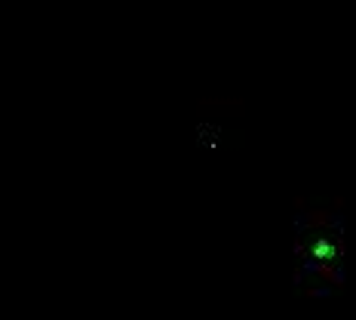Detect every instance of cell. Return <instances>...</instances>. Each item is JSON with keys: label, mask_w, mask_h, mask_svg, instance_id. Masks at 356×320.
Listing matches in <instances>:
<instances>
[{"label": "cell", "mask_w": 356, "mask_h": 320, "mask_svg": "<svg viewBox=\"0 0 356 320\" xmlns=\"http://www.w3.org/2000/svg\"><path fill=\"white\" fill-rule=\"evenodd\" d=\"M347 228L332 206H304L292 222V284L304 296H332L344 284Z\"/></svg>", "instance_id": "6da1fadb"}]
</instances>
